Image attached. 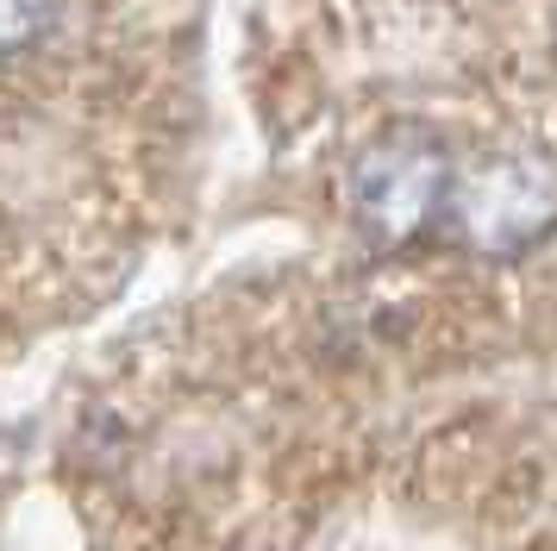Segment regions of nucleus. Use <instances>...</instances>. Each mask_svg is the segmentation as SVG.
<instances>
[{"label": "nucleus", "instance_id": "f257e3e1", "mask_svg": "<svg viewBox=\"0 0 557 551\" xmlns=\"http://www.w3.org/2000/svg\"><path fill=\"white\" fill-rule=\"evenodd\" d=\"M457 200V175H451V157L438 138L426 132H395L357 157L351 170V213L357 225L382 238V245H401L413 238L432 213H445Z\"/></svg>", "mask_w": 557, "mask_h": 551}, {"label": "nucleus", "instance_id": "f03ea898", "mask_svg": "<svg viewBox=\"0 0 557 551\" xmlns=\"http://www.w3.org/2000/svg\"><path fill=\"white\" fill-rule=\"evenodd\" d=\"M457 220L482 250H527L557 225V170L532 150L495 157L457 188Z\"/></svg>", "mask_w": 557, "mask_h": 551}, {"label": "nucleus", "instance_id": "7ed1b4c3", "mask_svg": "<svg viewBox=\"0 0 557 551\" xmlns=\"http://www.w3.org/2000/svg\"><path fill=\"white\" fill-rule=\"evenodd\" d=\"M0 20H7V57H13V63H26L32 50H38V38H51L57 0H7V7H0Z\"/></svg>", "mask_w": 557, "mask_h": 551}]
</instances>
